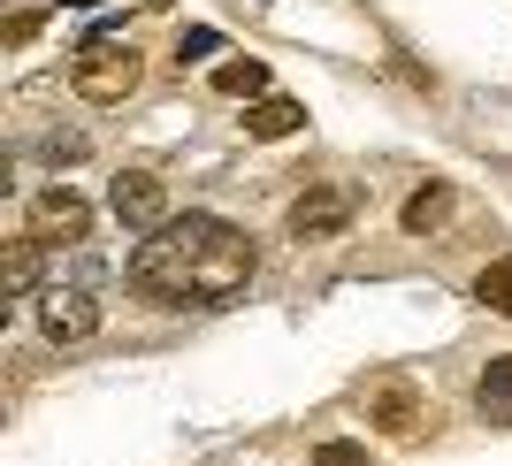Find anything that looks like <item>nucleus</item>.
Here are the masks:
<instances>
[{
  "label": "nucleus",
  "mask_w": 512,
  "mask_h": 466,
  "mask_svg": "<svg viewBox=\"0 0 512 466\" xmlns=\"http://www.w3.org/2000/svg\"><path fill=\"white\" fill-rule=\"evenodd\" d=\"M161 230L192 253V283H199V306H230L245 283H253V237L230 230L222 214H169Z\"/></svg>",
  "instance_id": "nucleus-1"
},
{
  "label": "nucleus",
  "mask_w": 512,
  "mask_h": 466,
  "mask_svg": "<svg viewBox=\"0 0 512 466\" xmlns=\"http://www.w3.org/2000/svg\"><path fill=\"white\" fill-rule=\"evenodd\" d=\"M123 276H130V291L146 298V306H199L192 253H184L169 230H146V237H138V245H130V260H123Z\"/></svg>",
  "instance_id": "nucleus-2"
},
{
  "label": "nucleus",
  "mask_w": 512,
  "mask_h": 466,
  "mask_svg": "<svg viewBox=\"0 0 512 466\" xmlns=\"http://www.w3.org/2000/svg\"><path fill=\"white\" fill-rule=\"evenodd\" d=\"M138 77H146V62H138L123 39H85V46H77V62H69V85H77V100H92V107L130 100Z\"/></svg>",
  "instance_id": "nucleus-3"
},
{
  "label": "nucleus",
  "mask_w": 512,
  "mask_h": 466,
  "mask_svg": "<svg viewBox=\"0 0 512 466\" xmlns=\"http://www.w3.org/2000/svg\"><path fill=\"white\" fill-rule=\"evenodd\" d=\"M23 237H39V245H85V237H92V207H85V191L46 184L39 199H31V230H23Z\"/></svg>",
  "instance_id": "nucleus-4"
},
{
  "label": "nucleus",
  "mask_w": 512,
  "mask_h": 466,
  "mask_svg": "<svg viewBox=\"0 0 512 466\" xmlns=\"http://www.w3.org/2000/svg\"><path fill=\"white\" fill-rule=\"evenodd\" d=\"M39 329L54 344H85L100 337V298L77 291V283H54V291H39Z\"/></svg>",
  "instance_id": "nucleus-5"
},
{
  "label": "nucleus",
  "mask_w": 512,
  "mask_h": 466,
  "mask_svg": "<svg viewBox=\"0 0 512 466\" xmlns=\"http://www.w3.org/2000/svg\"><path fill=\"white\" fill-rule=\"evenodd\" d=\"M344 230H352V191L306 184L299 199H291V237H299V245H321V237H344Z\"/></svg>",
  "instance_id": "nucleus-6"
},
{
  "label": "nucleus",
  "mask_w": 512,
  "mask_h": 466,
  "mask_svg": "<svg viewBox=\"0 0 512 466\" xmlns=\"http://www.w3.org/2000/svg\"><path fill=\"white\" fill-rule=\"evenodd\" d=\"M107 207H115L123 230H161V222H169V184L146 176V169H123L115 184H107Z\"/></svg>",
  "instance_id": "nucleus-7"
},
{
  "label": "nucleus",
  "mask_w": 512,
  "mask_h": 466,
  "mask_svg": "<svg viewBox=\"0 0 512 466\" xmlns=\"http://www.w3.org/2000/svg\"><path fill=\"white\" fill-rule=\"evenodd\" d=\"M367 421L383 428V436H413V428H421V382L413 375L367 382Z\"/></svg>",
  "instance_id": "nucleus-8"
},
{
  "label": "nucleus",
  "mask_w": 512,
  "mask_h": 466,
  "mask_svg": "<svg viewBox=\"0 0 512 466\" xmlns=\"http://www.w3.org/2000/svg\"><path fill=\"white\" fill-rule=\"evenodd\" d=\"M299 130H306V107L283 100V92H268V100L245 107V138H268V146H276V138H299Z\"/></svg>",
  "instance_id": "nucleus-9"
},
{
  "label": "nucleus",
  "mask_w": 512,
  "mask_h": 466,
  "mask_svg": "<svg viewBox=\"0 0 512 466\" xmlns=\"http://www.w3.org/2000/svg\"><path fill=\"white\" fill-rule=\"evenodd\" d=\"M451 207H459V191H451V184H421L406 207H398V222H406V237H436L451 222Z\"/></svg>",
  "instance_id": "nucleus-10"
},
{
  "label": "nucleus",
  "mask_w": 512,
  "mask_h": 466,
  "mask_svg": "<svg viewBox=\"0 0 512 466\" xmlns=\"http://www.w3.org/2000/svg\"><path fill=\"white\" fill-rule=\"evenodd\" d=\"M474 405H482L490 421L512 428V360H490V367H482V382H474Z\"/></svg>",
  "instance_id": "nucleus-11"
},
{
  "label": "nucleus",
  "mask_w": 512,
  "mask_h": 466,
  "mask_svg": "<svg viewBox=\"0 0 512 466\" xmlns=\"http://www.w3.org/2000/svg\"><path fill=\"white\" fill-rule=\"evenodd\" d=\"M214 92H222V100H268V69L260 62H222L214 69Z\"/></svg>",
  "instance_id": "nucleus-12"
},
{
  "label": "nucleus",
  "mask_w": 512,
  "mask_h": 466,
  "mask_svg": "<svg viewBox=\"0 0 512 466\" xmlns=\"http://www.w3.org/2000/svg\"><path fill=\"white\" fill-rule=\"evenodd\" d=\"M474 298H482L490 314H512V260H490V268L474 276Z\"/></svg>",
  "instance_id": "nucleus-13"
},
{
  "label": "nucleus",
  "mask_w": 512,
  "mask_h": 466,
  "mask_svg": "<svg viewBox=\"0 0 512 466\" xmlns=\"http://www.w3.org/2000/svg\"><path fill=\"white\" fill-rule=\"evenodd\" d=\"M39 23H46L39 0H16V8H8V23H0V39H8V46H31V39H39Z\"/></svg>",
  "instance_id": "nucleus-14"
},
{
  "label": "nucleus",
  "mask_w": 512,
  "mask_h": 466,
  "mask_svg": "<svg viewBox=\"0 0 512 466\" xmlns=\"http://www.w3.org/2000/svg\"><path fill=\"white\" fill-rule=\"evenodd\" d=\"M8 283H16V291L39 283V237H16V245H8Z\"/></svg>",
  "instance_id": "nucleus-15"
},
{
  "label": "nucleus",
  "mask_w": 512,
  "mask_h": 466,
  "mask_svg": "<svg viewBox=\"0 0 512 466\" xmlns=\"http://www.w3.org/2000/svg\"><path fill=\"white\" fill-rule=\"evenodd\" d=\"M314 466H375V459H367V444H352V436H321Z\"/></svg>",
  "instance_id": "nucleus-16"
},
{
  "label": "nucleus",
  "mask_w": 512,
  "mask_h": 466,
  "mask_svg": "<svg viewBox=\"0 0 512 466\" xmlns=\"http://www.w3.org/2000/svg\"><path fill=\"white\" fill-rule=\"evenodd\" d=\"M214 46H222V39H214L207 23H192V31H184V39H176V69H184V62H207Z\"/></svg>",
  "instance_id": "nucleus-17"
},
{
  "label": "nucleus",
  "mask_w": 512,
  "mask_h": 466,
  "mask_svg": "<svg viewBox=\"0 0 512 466\" xmlns=\"http://www.w3.org/2000/svg\"><path fill=\"white\" fill-rule=\"evenodd\" d=\"M69 8H100V0H69Z\"/></svg>",
  "instance_id": "nucleus-18"
}]
</instances>
